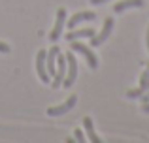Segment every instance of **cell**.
Returning <instances> with one entry per match:
<instances>
[{"instance_id":"7a4b0ae2","label":"cell","mask_w":149,"mask_h":143,"mask_svg":"<svg viewBox=\"0 0 149 143\" xmlns=\"http://www.w3.org/2000/svg\"><path fill=\"white\" fill-rule=\"evenodd\" d=\"M64 57H66V77H64V81H62V85L68 88V87H72V83L77 77V60H76V57L72 55V51H68Z\"/></svg>"},{"instance_id":"7c38bea8","label":"cell","mask_w":149,"mask_h":143,"mask_svg":"<svg viewBox=\"0 0 149 143\" xmlns=\"http://www.w3.org/2000/svg\"><path fill=\"white\" fill-rule=\"evenodd\" d=\"M142 6H143V0H123V2H117L113 6V11L115 13H123L128 8H142Z\"/></svg>"},{"instance_id":"9c48e42d","label":"cell","mask_w":149,"mask_h":143,"mask_svg":"<svg viewBox=\"0 0 149 143\" xmlns=\"http://www.w3.org/2000/svg\"><path fill=\"white\" fill-rule=\"evenodd\" d=\"M95 19H96V13H93V11H79V13H74L72 17H70V21H68V28L72 30V28H76L79 23L95 21Z\"/></svg>"},{"instance_id":"4fadbf2b","label":"cell","mask_w":149,"mask_h":143,"mask_svg":"<svg viewBox=\"0 0 149 143\" xmlns=\"http://www.w3.org/2000/svg\"><path fill=\"white\" fill-rule=\"evenodd\" d=\"M83 128H85V134H87L89 141L91 143H100V137L96 136V132H95V126H93V119L91 117H83Z\"/></svg>"},{"instance_id":"8992f818","label":"cell","mask_w":149,"mask_h":143,"mask_svg":"<svg viewBox=\"0 0 149 143\" xmlns=\"http://www.w3.org/2000/svg\"><path fill=\"white\" fill-rule=\"evenodd\" d=\"M76 104H77V96L72 94L64 104L49 107V109H47V115H49V117H58V115H64V113H68L70 109H74V106H76Z\"/></svg>"},{"instance_id":"d6986e66","label":"cell","mask_w":149,"mask_h":143,"mask_svg":"<svg viewBox=\"0 0 149 143\" xmlns=\"http://www.w3.org/2000/svg\"><path fill=\"white\" fill-rule=\"evenodd\" d=\"M146 41H147V49H149V28H147V38H146Z\"/></svg>"},{"instance_id":"52a82bcc","label":"cell","mask_w":149,"mask_h":143,"mask_svg":"<svg viewBox=\"0 0 149 143\" xmlns=\"http://www.w3.org/2000/svg\"><path fill=\"white\" fill-rule=\"evenodd\" d=\"M45 53L47 51H38V55H36V72H38V77L42 79V83H49L51 81V77H49V73H47V66H45Z\"/></svg>"},{"instance_id":"2e32d148","label":"cell","mask_w":149,"mask_h":143,"mask_svg":"<svg viewBox=\"0 0 149 143\" xmlns=\"http://www.w3.org/2000/svg\"><path fill=\"white\" fill-rule=\"evenodd\" d=\"M140 98H142V102H143V104H147V102H149V87H147V90L143 92V94L140 96Z\"/></svg>"},{"instance_id":"6da1fadb","label":"cell","mask_w":149,"mask_h":143,"mask_svg":"<svg viewBox=\"0 0 149 143\" xmlns=\"http://www.w3.org/2000/svg\"><path fill=\"white\" fill-rule=\"evenodd\" d=\"M70 47H72V51H76V53H79V55L85 57V60H87V64H89L91 70H96V68H98V59H96V55L85 44H79V41L76 40V41L70 44Z\"/></svg>"},{"instance_id":"3957f363","label":"cell","mask_w":149,"mask_h":143,"mask_svg":"<svg viewBox=\"0 0 149 143\" xmlns=\"http://www.w3.org/2000/svg\"><path fill=\"white\" fill-rule=\"evenodd\" d=\"M113 25H115L113 17H108V19H106V21H104V26H102V30L91 38V45H93V47H96V45H102L106 40H108L109 34H111V30H113Z\"/></svg>"},{"instance_id":"5b68a950","label":"cell","mask_w":149,"mask_h":143,"mask_svg":"<svg viewBox=\"0 0 149 143\" xmlns=\"http://www.w3.org/2000/svg\"><path fill=\"white\" fill-rule=\"evenodd\" d=\"M64 25H66V10L64 8H58L57 10V21H55V26H53V30H51V34H49L51 41H57L58 38H61Z\"/></svg>"},{"instance_id":"8fae6325","label":"cell","mask_w":149,"mask_h":143,"mask_svg":"<svg viewBox=\"0 0 149 143\" xmlns=\"http://www.w3.org/2000/svg\"><path fill=\"white\" fill-rule=\"evenodd\" d=\"M95 36V28H79V30H70L66 34V41H76L83 40V38H93Z\"/></svg>"},{"instance_id":"ac0fdd59","label":"cell","mask_w":149,"mask_h":143,"mask_svg":"<svg viewBox=\"0 0 149 143\" xmlns=\"http://www.w3.org/2000/svg\"><path fill=\"white\" fill-rule=\"evenodd\" d=\"M93 4H104V2H108V0H91Z\"/></svg>"},{"instance_id":"ffe728a7","label":"cell","mask_w":149,"mask_h":143,"mask_svg":"<svg viewBox=\"0 0 149 143\" xmlns=\"http://www.w3.org/2000/svg\"><path fill=\"white\" fill-rule=\"evenodd\" d=\"M146 66H147V70H149V60H147V62H146Z\"/></svg>"},{"instance_id":"30bf717a","label":"cell","mask_w":149,"mask_h":143,"mask_svg":"<svg viewBox=\"0 0 149 143\" xmlns=\"http://www.w3.org/2000/svg\"><path fill=\"white\" fill-rule=\"evenodd\" d=\"M147 87H149V70H146L142 73V77H140V87L127 92V98H140V96L147 90Z\"/></svg>"},{"instance_id":"ba28073f","label":"cell","mask_w":149,"mask_h":143,"mask_svg":"<svg viewBox=\"0 0 149 143\" xmlns=\"http://www.w3.org/2000/svg\"><path fill=\"white\" fill-rule=\"evenodd\" d=\"M58 53H61V49H58L57 45H53V47L45 53V66H47V73H49L51 79H53L55 72H57V55Z\"/></svg>"},{"instance_id":"e0dca14e","label":"cell","mask_w":149,"mask_h":143,"mask_svg":"<svg viewBox=\"0 0 149 143\" xmlns=\"http://www.w3.org/2000/svg\"><path fill=\"white\" fill-rule=\"evenodd\" d=\"M142 111H143V113H149V102H147V104H143V106H142Z\"/></svg>"},{"instance_id":"5bb4252c","label":"cell","mask_w":149,"mask_h":143,"mask_svg":"<svg viewBox=\"0 0 149 143\" xmlns=\"http://www.w3.org/2000/svg\"><path fill=\"white\" fill-rule=\"evenodd\" d=\"M74 137H76V141L85 143V136H83V132H81L79 128H77V130H74Z\"/></svg>"},{"instance_id":"9a60e30c","label":"cell","mask_w":149,"mask_h":143,"mask_svg":"<svg viewBox=\"0 0 149 143\" xmlns=\"http://www.w3.org/2000/svg\"><path fill=\"white\" fill-rule=\"evenodd\" d=\"M0 53H10V45L4 44V41H0Z\"/></svg>"},{"instance_id":"277c9868","label":"cell","mask_w":149,"mask_h":143,"mask_svg":"<svg viewBox=\"0 0 149 143\" xmlns=\"http://www.w3.org/2000/svg\"><path fill=\"white\" fill-rule=\"evenodd\" d=\"M64 77H66V57L58 53V55H57V72H55V75H53L51 87H53V88H61Z\"/></svg>"}]
</instances>
